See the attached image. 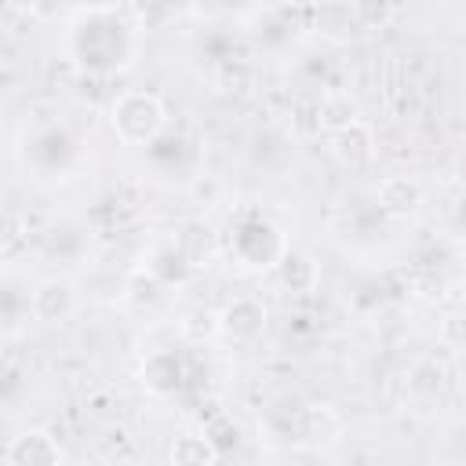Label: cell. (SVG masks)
<instances>
[{
    "instance_id": "6da1fadb",
    "label": "cell",
    "mask_w": 466,
    "mask_h": 466,
    "mask_svg": "<svg viewBox=\"0 0 466 466\" xmlns=\"http://www.w3.org/2000/svg\"><path fill=\"white\" fill-rule=\"evenodd\" d=\"M11 459H15V462H25V459H29V462H55V459H58V448L47 444L44 433H25V437L15 441Z\"/></svg>"
}]
</instances>
